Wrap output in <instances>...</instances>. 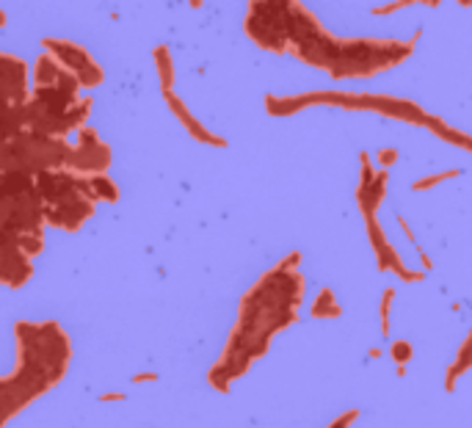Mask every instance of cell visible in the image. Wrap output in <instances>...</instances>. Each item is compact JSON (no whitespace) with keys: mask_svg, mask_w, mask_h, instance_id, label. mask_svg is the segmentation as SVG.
<instances>
[{"mask_svg":"<svg viewBox=\"0 0 472 428\" xmlns=\"http://www.w3.org/2000/svg\"><path fill=\"white\" fill-rule=\"evenodd\" d=\"M384 193H387V171H378L370 185H359L356 199H359V210L365 213V219L373 216V210L378 207V202L384 199Z\"/></svg>","mask_w":472,"mask_h":428,"instance_id":"obj_1","label":"cell"},{"mask_svg":"<svg viewBox=\"0 0 472 428\" xmlns=\"http://www.w3.org/2000/svg\"><path fill=\"white\" fill-rule=\"evenodd\" d=\"M472 365V332H469V337H466V343L458 348V356H455V362L447 367V378H444V389L447 392H453L455 389V381H458V376L466 370Z\"/></svg>","mask_w":472,"mask_h":428,"instance_id":"obj_2","label":"cell"},{"mask_svg":"<svg viewBox=\"0 0 472 428\" xmlns=\"http://www.w3.org/2000/svg\"><path fill=\"white\" fill-rule=\"evenodd\" d=\"M312 315H315V318H340V315H343V310H340V304L334 301V293H332L329 288H323V290L318 293V299L312 301Z\"/></svg>","mask_w":472,"mask_h":428,"instance_id":"obj_3","label":"cell"},{"mask_svg":"<svg viewBox=\"0 0 472 428\" xmlns=\"http://www.w3.org/2000/svg\"><path fill=\"white\" fill-rule=\"evenodd\" d=\"M425 125L428 127H433L442 138H447V141H453V144H458V147H464V149H469L472 152V138L469 136H464V133H458V130H450L447 125H442L436 116H425Z\"/></svg>","mask_w":472,"mask_h":428,"instance_id":"obj_4","label":"cell"},{"mask_svg":"<svg viewBox=\"0 0 472 428\" xmlns=\"http://www.w3.org/2000/svg\"><path fill=\"white\" fill-rule=\"evenodd\" d=\"M392 359H395V365H398V376H403V367H406V362L411 359V343H406V340H398V343H392Z\"/></svg>","mask_w":472,"mask_h":428,"instance_id":"obj_5","label":"cell"},{"mask_svg":"<svg viewBox=\"0 0 472 428\" xmlns=\"http://www.w3.org/2000/svg\"><path fill=\"white\" fill-rule=\"evenodd\" d=\"M392 299H395V290L387 288L384 296H381V334L384 337L389 334V307H392Z\"/></svg>","mask_w":472,"mask_h":428,"instance_id":"obj_6","label":"cell"},{"mask_svg":"<svg viewBox=\"0 0 472 428\" xmlns=\"http://www.w3.org/2000/svg\"><path fill=\"white\" fill-rule=\"evenodd\" d=\"M458 171L453 169V171H442V174H433V177H425V180H417L414 182V191H425V188H431V185H436V182H442V180H450V177H455Z\"/></svg>","mask_w":472,"mask_h":428,"instance_id":"obj_7","label":"cell"},{"mask_svg":"<svg viewBox=\"0 0 472 428\" xmlns=\"http://www.w3.org/2000/svg\"><path fill=\"white\" fill-rule=\"evenodd\" d=\"M158 64H160V72H163V86L169 89V83H171V75H169V61H166V50H163V47L158 50Z\"/></svg>","mask_w":472,"mask_h":428,"instance_id":"obj_8","label":"cell"},{"mask_svg":"<svg viewBox=\"0 0 472 428\" xmlns=\"http://www.w3.org/2000/svg\"><path fill=\"white\" fill-rule=\"evenodd\" d=\"M356 414H359L356 409H351V411H345V414H340V417H337V420H334V422H332L329 428H348V425H351V420H354Z\"/></svg>","mask_w":472,"mask_h":428,"instance_id":"obj_9","label":"cell"},{"mask_svg":"<svg viewBox=\"0 0 472 428\" xmlns=\"http://www.w3.org/2000/svg\"><path fill=\"white\" fill-rule=\"evenodd\" d=\"M395 158H398L395 149H381V152H378V163H381V166H389Z\"/></svg>","mask_w":472,"mask_h":428,"instance_id":"obj_10","label":"cell"},{"mask_svg":"<svg viewBox=\"0 0 472 428\" xmlns=\"http://www.w3.org/2000/svg\"><path fill=\"white\" fill-rule=\"evenodd\" d=\"M155 378H158L155 373H138V376H136L133 381H136V384H141V381H155Z\"/></svg>","mask_w":472,"mask_h":428,"instance_id":"obj_11","label":"cell"},{"mask_svg":"<svg viewBox=\"0 0 472 428\" xmlns=\"http://www.w3.org/2000/svg\"><path fill=\"white\" fill-rule=\"evenodd\" d=\"M103 400H125V392H105Z\"/></svg>","mask_w":472,"mask_h":428,"instance_id":"obj_12","label":"cell"},{"mask_svg":"<svg viewBox=\"0 0 472 428\" xmlns=\"http://www.w3.org/2000/svg\"><path fill=\"white\" fill-rule=\"evenodd\" d=\"M417 252H420V249H417ZM420 260H422V268H425V271H431V260H428L422 252H420Z\"/></svg>","mask_w":472,"mask_h":428,"instance_id":"obj_13","label":"cell"}]
</instances>
